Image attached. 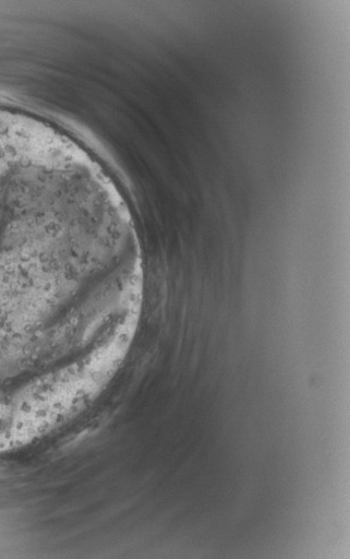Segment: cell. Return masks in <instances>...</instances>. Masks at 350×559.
I'll return each mask as SVG.
<instances>
[{
    "label": "cell",
    "instance_id": "1",
    "mask_svg": "<svg viewBox=\"0 0 350 559\" xmlns=\"http://www.w3.org/2000/svg\"><path fill=\"white\" fill-rule=\"evenodd\" d=\"M86 236L85 207L72 192L0 152V354L44 336Z\"/></svg>",
    "mask_w": 350,
    "mask_h": 559
}]
</instances>
